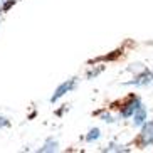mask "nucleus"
Masks as SVG:
<instances>
[{"instance_id": "nucleus-1", "label": "nucleus", "mask_w": 153, "mask_h": 153, "mask_svg": "<svg viewBox=\"0 0 153 153\" xmlns=\"http://www.w3.org/2000/svg\"><path fill=\"white\" fill-rule=\"evenodd\" d=\"M143 104H145V101L141 99L140 94H136V93H128L125 98L116 99V101L109 103L108 106L118 114L120 121H130L131 118H133V114H135Z\"/></svg>"}, {"instance_id": "nucleus-10", "label": "nucleus", "mask_w": 153, "mask_h": 153, "mask_svg": "<svg viewBox=\"0 0 153 153\" xmlns=\"http://www.w3.org/2000/svg\"><path fill=\"white\" fill-rule=\"evenodd\" d=\"M59 140L54 138V136H51V138L44 140V143L41 145V148H39V152H57L59 150Z\"/></svg>"}, {"instance_id": "nucleus-7", "label": "nucleus", "mask_w": 153, "mask_h": 153, "mask_svg": "<svg viewBox=\"0 0 153 153\" xmlns=\"http://www.w3.org/2000/svg\"><path fill=\"white\" fill-rule=\"evenodd\" d=\"M150 111H148V106H146V104H143V106H141V108L138 109V111L135 113V114H133V118H131L130 121V126H133V128H136V130H138L140 126H143L145 123L148 121L150 120Z\"/></svg>"}, {"instance_id": "nucleus-12", "label": "nucleus", "mask_w": 153, "mask_h": 153, "mask_svg": "<svg viewBox=\"0 0 153 153\" xmlns=\"http://www.w3.org/2000/svg\"><path fill=\"white\" fill-rule=\"evenodd\" d=\"M10 125H12L10 118L4 116V114H0V130H5V128H9Z\"/></svg>"}, {"instance_id": "nucleus-11", "label": "nucleus", "mask_w": 153, "mask_h": 153, "mask_svg": "<svg viewBox=\"0 0 153 153\" xmlns=\"http://www.w3.org/2000/svg\"><path fill=\"white\" fill-rule=\"evenodd\" d=\"M20 0H0V17H5Z\"/></svg>"}, {"instance_id": "nucleus-6", "label": "nucleus", "mask_w": 153, "mask_h": 153, "mask_svg": "<svg viewBox=\"0 0 153 153\" xmlns=\"http://www.w3.org/2000/svg\"><path fill=\"white\" fill-rule=\"evenodd\" d=\"M131 145L130 143H123L121 140H109L108 143L101 146L99 152H108V153H126L131 152Z\"/></svg>"}, {"instance_id": "nucleus-5", "label": "nucleus", "mask_w": 153, "mask_h": 153, "mask_svg": "<svg viewBox=\"0 0 153 153\" xmlns=\"http://www.w3.org/2000/svg\"><path fill=\"white\" fill-rule=\"evenodd\" d=\"M93 116H94L96 120H99L101 123H104V125H116V123H120L118 114L113 111L109 106H103V108L93 111Z\"/></svg>"}, {"instance_id": "nucleus-9", "label": "nucleus", "mask_w": 153, "mask_h": 153, "mask_svg": "<svg viewBox=\"0 0 153 153\" xmlns=\"http://www.w3.org/2000/svg\"><path fill=\"white\" fill-rule=\"evenodd\" d=\"M101 136H103V133H101V128H98V126H93V128H89L88 130V133H84V136H82V140H84L86 143H96V141H99L101 140Z\"/></svg>"}, {"instance_id": "nucleus-2", "label": "nucleus", "mask_w": 153, "mask_h": 153, "mask_svg": "<svg viewBox=\"0 0 153 153\" xmlns=\"http://www.w3.org/2000/svg\"><path fill=\"white\" fill-rule=\"evenodd\" d=\"M125 88H135V89H143V88H152L153 86V68L143 66L138 72L131 74L130 79L121 82Z\"/></svg>"}, {"instance_id": "nucleus-8", "label": "nucleus", "mask_w": 153, "mask_h": 153, "mask_svg": "<svg viewBox=\"0 0 153 153\" xmlns=\"http://www.w3.org/2000/svg\"><path fill=\"white\" fill-rule=\"evenodd\" d=\"M106 71V64L104 62H99L98 59H94V62L91 64V66H88V69H86L84 72V79L86 81H91V79H98L103 72Z\"/></svg>"}, {"instance_id": "nucleus-4", "label": "nucleus", "mask_w": 153, "mask_h": 153, "mask_svg": "<svg viewBox=\"0 0 153 153\" xmlns=\"http://www.w3.org/2000/svg\"><path fill=\"white\" fill-rule=\"evenodd\" d=\"M79 82H81V77L79 76H72V77H68V79H64L61 84L57 86L54 89V93L51 94V98H49V103L51 104H56V103H59L61 99H64L68 94H71L72 91L76 89L77 86H79Z\"/></svg>"}, {"instance_id": "nucleus-3", "label": "nucleus", "mask_w": 153, "mask_h": 153, "mask_svg": "<svg viewBox=\"0 0 153 153\" xmlns=\"http://www.w3.org/2000/svg\"><path fill=\"white\" fill-rule=\"evenodd\" d=\"M130 145L133 150H146L153 146V118H150L143 126H140L138 133Z\"/></svg>"}, {"instance_id": "nucleus-13", "label": "nucleus", "mask_w": 153, "mask_h": 153, "mask_svg": "<svg viewBox=\"0 0 153 153\" xmlns=\"http://www.w3.org/2000/svg\"><path fill=\"white\" fill-rule=\"evenodd\" d=\"M2 20H4V17H0V24H2Z\"/></svg>"}]
</instances>
